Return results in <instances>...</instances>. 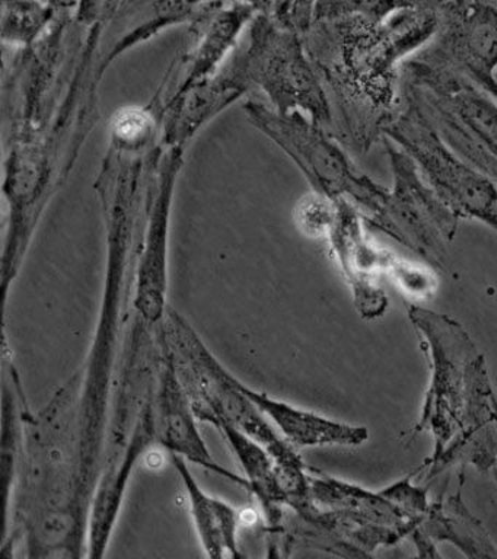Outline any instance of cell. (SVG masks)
I'll return each instance as SVG.
<instances>
[{
  "label": "cell",
  "mask_w": 497,
  "mask_h": 559,
  "mask_svg": "<svg viewBox=\"0 0 497 559\" xmlns=\"http://www.w3.org/2000/svg\"><path fill=\"white\" fill-rule=\"evenodd\" d=\"M161 347H163V357L156 371L154 386L151 389L150 396L146 397L156 445L167 454L185 457L187 462L248 489V483L244 476L226 469L213 459L206 441L200 435L198 424L200 419L194 413L190 397L182 386L180 376L163 341H161Z\"/></svg>",
  "instance_id": "10"
},
{
  "label": "cell",
  "mask_w": 497,
  "mask_h": 559,
  "mask_svg": "<svg viewBox=\"0 0 497 559\" xmlns=\"http://www.w3.org/2000/svg\"><path fill=\"white\" fill-rule=\"evenodd\" d=\"M255 11L248 4L239 3L224 9L209 20L200 29L198 44L181 60L176 86L165 94L159 109L181 98L191 87L199 85L222 69L237 47L239 34Z\"/></svg>",
  "instance_id": "11"
},
{
  "label": "cell",
  "mask_w": 497,
  "mask_h": 559,
  "mask_svg": "<svg viewBox=\"0 0 497 559\" xmlns=\"http://www.w3.org/2000/svg\"><path fill=\"white\" fill-rule=\"evenodd\" d=\"M239 386L255 402L257 408L276 427L283 439L296 448H318L326 444L353 443L357 432L321 417L312 411L298 408L265 392L248 386L239 380Z\"/></svg>",
  "instance_id": "13"
},
{
  "label": "cell",
  "mask_w": 497,
  "mask_h": 559,
  "mask_svg": "<svg viewBox=\"0 0 497 559\" xmlns=\"http://www.w3.org/2000/svg\"><path fill=\"white\" fill-rule=\"evenodd\" d=\"M248 90H257L279 112H300L329 130L333 111L316 66L309 59L303 35L276 20L259 17L250 37L229 57Z\"/></svg>",
  "instance_id": "4"
},
{
  "label": "cell",
  "mask_w": 497,
  "mask_h": 559,
  "mask_svg": "<svg viewBox=\"0 0 497 559\" xmlns=\"http://www.w3.org/2000/svg\"><path fill=\"white\" fill-rule=\"evenodd\" d=\"M392 170V187L370 223L418 249L435 247L455 227L457 216L423 178L416 162L383 139Z\"/></svg>",
  "instance_id": "9"
},
{
  "label": "cell",
  "mask_w": 497,
  "mask_h": 559,
  "mask_svg": "<svg viewBox=\"0 0 497 559\" xmlns=\"http://www.w3.org/2000/svg\"><path fill=\"white\" fill-rule=\"evenodd\" d=\"M318 0H274V20L285 28L304 35L313 24Z\"/></svg>",
  "instance_id": "17"
},
{
  "label": "cell",
  "mask_w": 497,
  "mask_h": 559,
  "mask_svg": "<svg viewBox=\"0 0 497 559\" xmlns=\"http://www.w3.org/2000/svg\"><path fill=\"white\" fill-rule=\"evenodd\" d=\"M383 139H391L416 162L423 178L457 217L497 226V183L453 152L407 96L403 95V108Z\"/></svg>",
  "instance_id": "6"
},
{
  "label": "cell",
  "mask_w": 497,
  "mask_h": 559,
  "mask_svg": "<svg viewBox=\"0 0 497 559\" xmlns=\"http://www.w3.org/2000/svg\"><path fill=\"white\" fill-rule=\"evenodd\" d=\"M185 147L158 148L152 160L147 186L146 225L134 258L132 296L133 322L159 331L167 318L169 226L174 191L182 166Z\"/></svg>",
  "instance_id": "7"
},
{
  "label": "cell",
  "mask_w": 497,
  "mask_h": 559,
  "mask_svg": "<svg viewBox=\"0 0 497 559\" xmlns=\"http://www.w3.org/2000/svg\"><path fill=\"white\" fill-rule=\"evenodd\" d=\"M495 78H496V82H497V70H496V74H495ZM496 99H497V96H496Z\"/></svg>",
  "instance_id": "18"
},
{
  "label": "cell",
  "mask_w": 497,
  "mask_h": 559,
  "mask_svg": "<svg viewBox=\"0 0 497 559\" xmlns=\"http://www.w3.org/2000/svg\"><path fill=\"white\" fill-rule=\"evenodd\" d=\"M169 462L180 476L189 502L191 520L200 545L209 558H241L238 536L242 513L220 497L212 496L198 483L190 463L177 454H168Z\"/></svg>",
  "instance_id": "12"
},
{
  "label": "cell",
  "mask_w": 497,
  "mask_h": 559,
  "mask_svg": "<svg viewBox=\"0 0 497 559\" xmlns=\"http://www.w3.org/2000/svg\"><path fill=\"white\" fill-rule=\"evenodd\" d=\"M338 200L311 190L296 203L294 221L296 227L308 238H329L338 221Z\"/></svg>",
  "instance_id": "16"
},
{
  "label": "cell",
  "mask_w": 497,
  "mask_h": 559,
  "mask_svg": "<svg viewBox=\"0 0 497 559\" xmlns=\"http://www.w3.org/2000/svg\"><path fill=\"white\" fill-rule=\"evenodd\" d=\"M161 340L200 421L230 424L251 436L272 453L281 471L283 487L291 501L307 497L309 476L305 475L294 445L283 439L255 402L239 386V379L225 369L185 317L168 309Z\"/></svg>",
  "instance_id": "2"
},
{
  "label": "cell",
  "mask_w": 497,
  "mask_h": 559,
  "mask_svg": "<svg viewBox=\"0 0 497 559\" xmlns=\"http://www.w3.org/2000/svg\"><path fill=\"white\" fill-rule=\"evenodd\" d=\"M217 431L226 440L248 483V491L255 493L270 523L279 518L283 506H289V498L283 487L281 471L272 453L259 441L239 428L226 423H217Z\"/></svg>",
  "instance_id": "14"
},
{
  "label": "cell",
  "mask_w": 497,
  "mask_h": 559,
  "mask_svg": "<svg viewBox=\"0 0 497 559\" xmlns=\"http://www.w3.org/2000/svg\"><path fill=\"white\" fill-rule=\"evenodd\" d=\"M244 111L252 126L272 140L296 166L312 190L334 200H348L372 216L388 194L368 175L353 165L344 146L300 112H279L260 99H248Z\"/></svg>",
  "instance_id": "5"
},
{
  "label": "cell",
  "mask_w": 497,
  "mask_h": 559,
  "mask_svg": "<svg viewBox=\"0 0 497 559\" xmlns=\"http://www.w3.org/2000/svg\"><path fill=\"white\" fill-rule=\"evenodd\" d=\"M412 99L443 142L497 183V100L470 79L410 57L401 68Z\"/></svg>",
  "instance_id": "3"
},
{
  "label": "cell",
  "mask_w": 497,
  "mask_h": 559,
  "mask_svg": "<svg viewBox=\"0 0 497 559\" xmlns=\"http://www.w3.org/2000/svg\"><path fill=\"white\" fill-rule=\"evenodd\" d=\"M418 2L421 0H318L313 21L362 17L382 22Z\"/></svg>",
  "instance_id": "15"
},
{
  "label": "cell",
  "mask_w": 497,
  "mask_h": 559,
  "mask_svg": "<svg viewBox=\"0 0 497 559\" xmlns=\"http://www.w3.org/2000/svg\"><path fill=\"white\" fill-rule=\"evenodd\" d=\"M438 29L435 0H421L387 21H313L303 35L329 95L331 134L348 151L366 153L403 108V63Z\"/></svg>",
  "instance_id": "1"
},
{
  "label": "cell",
  "mask_w": 497,
  "mask_h": 559,
  "mask_svg": "<svg viewBox=\"0 0 497 559\" xmlns=\"http://www.w3.org/2000/svg\"><path fill=\"white\" fill-rule=\"evenodd\" d=\"M435 4L438 29L414 59L461 74L496 98V4L488 0H435Z\"/></svg>",
  "instance_id": "8"
}]
</instances>
